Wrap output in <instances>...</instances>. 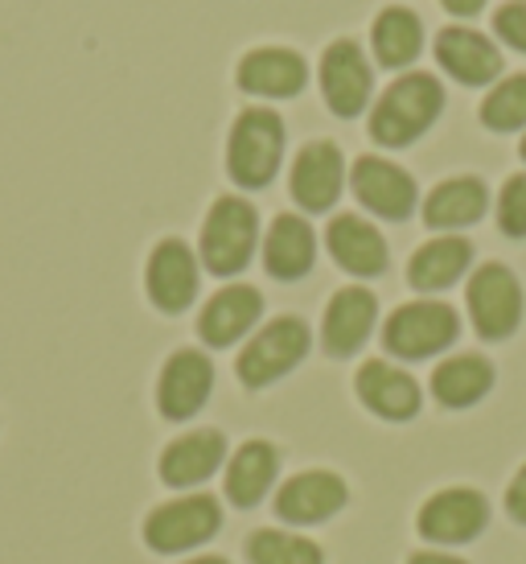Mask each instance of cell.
<instances>
[{
    "label": "cell",
    "instance_id": "6da1fadb",
    "mask_svg": "<svg viewBox=\"0 0 526 564\" xmlns=\"http://www.w3.org/2000/svg\"><path fill=\"white\" fill-rule=\"evenodd\" d=\"M440 108H445L440 83L432 75H424V70H412V75L391 83L387 91H383V99L374 104L371 137L379 144H387V149L412 144L440 116Z\"/></svg>",
    "mask_w": 526,
    "mask_h": 564
},
{
    "label": "cell",
    "instance_id": "7a4b0ae2",
    "mask_svg": "<svg viewBox=\"0 0 526 564\" xmlns=\"http://www.w3.org/2000/svg\"><path fill=\"white\" fill-rule=\"evenodd\" d=\"M222 528V507L210 495H182V499L156 502L153 511L140 523V540L144 549L156 556H177L215 540Z\"/></svg>",
    "mask_w": 526,
    "mask_h": 564
},
{
    "label": "cell",
    "instance_id": "3957f363",
    "mask_svg": "<svg viewBox=\"0 0 526 564\" xmlns=\"http://www.w3.org/2000/svg\"><path fill=\"white\" fill-rule=\"evenodd\" d=\"M255 236H260V219L255 206L248 198H218L210 206V215L201 223V264L210 268L215 276H234L243 272L255 251Z\"/></svg>",
    "mask_w": 526,
    "mask_h": 564
},
{
    "label": "cell",
    "instance_id": "277c9868",
    "mask_svg": "<svg viewBox=\"0 0 526 564\" xmlns=\"http://www.w3.org/2000/svg\"><path fill=\"white\" fill-rule=\"evenodd\" d=\"M280 153H284V124H280L276 111H239V120L231 128V141H227V170H231L234 182L248 189L267 186L280 165Z\"/></svg>",
    "mask_w": 526,
    "mask_h": 564
},
{
    "label": "cell",
    "instance_id": "5b68a950",
    "mask_svg": "<svg viewBox=\"0 0 526 564\" xmlns=\"http://www.w3.org/2000/svg\"><path fill=\"white\" fill-rule=\"evenodd\" d=\"M461 317L445 301H407L383 326V346L399 359H428L457 343Z\"/></svg>",
    "mask_w": 526,
    "mask_h": 564
},
{
    "label": "cell",
    "instance_id": "8992f818",
    "mask_svg": "<svg viewBox=\"0 0 526 564\" xmlns=\"http://www.w3.org/2000/svg\"><path fill=\"white\" fill-rule=\"evenodd\" d=\"M464 305H469L473 329H478L481 338H490V343L511 338L518 322H523V289H518L514 272L506 264H481L469 276Z\"/></svg>",
    "mask_w": 526,
    "mask_h": 564
},
{
    "label": "cell",
    "instance_id": "52a82bcc",
    "mask_svg": "<svg viewBox=\"0 0 526 564\" xmlns=\"http://www.w3.org/2000/svg\"><path fill=\"white\" fill-rule=\"evenodd\" d=\"M305 350H309V326L300 317H276L239 350L234 371L248 388H263L284 371H293L296 362L305 359Z\"/></svg>",
    "mask_w": 526,
    "mask_h": 564
},
{
    "label": "cell",
    "instance_id": "ba28073f",
    "mask_svg": "<svg viewBox=\"0 0 526 564\" xmlns=\"http://www.w3.org/2000/svg\"><path fill=\"white\" fill-rule=\"evenodd\" d=\"M215 388V367L201 350H173L161 376H156V412L165 421H189L198 416Z\"/></svg>",
    "mask_w": 526,
    "mask_h": 564
},
{
    "label": "cell",
    "instance_id": "9c48e42d",
    "mask_svg": "<svg viewBox=\"0 0 526 564\" xmlns=\"http://www.w3.org/2000/svg\"><path fill=\"white\" fill-rule=\"evenodd\" d=\"M419 535L428 544H469L485 532L490 523V502L481 499L478 490L469 486H452V490H440L432 499L419 507Z\"/></svg>",
    "mask_w": 526,
    "mask_h": 564
},
{
    "label": "cell",
    "instance_id": "30bf717a",
    "mask_svg": "<svg viewBox=\"0 0 526 564\" xmlns=\"http://www.w3.org/2000/svg\"><path fill=\"white\" fill-rule=\"evenodd\" d=\"M144 289L161 314H182L198 297V260L186 239H161L144 264Z\"/></svg>",
    "mask_w": 526,
    "mask_h": 564
},
{
    "label": "cell",
    "instance_id": "8fae6325",
    "mask_svg": "<svg viewBox=\"0 0 526 564\" xmlns=\"http://www.w3.org/2000/svg\"><path fill=\"white\" fill-rule=\"evenodd\" d=\"M227 462V441L218 429H194L169 441L161 457H156V478L173 490H189V486L206 482L215 470H222Z\"/></svg>",
    "mask_w": 526,
    "mask_h": 564
},
{
    "label": "cell",
    "instance_id": "7c38bea8",
    "mask_svg": "<svg viewBox=\"0 0 526 564\" xmlns=\"http://www.w3.org/2000/svg\"><path fill=\"white\" fill-rule=\"evenodd\" d=\"M341 507H346V482L329 470L293 474V478L276 490V516L284 519V523H296V528L321 523V519L338 516Z\"/></svg>",
    "mask_w": 526,
    "mask_h": 564
},
{
    "label": "cell",
    "instance_id": "4fadbf2b",
    "mask_svg": "<svg viewBox=\"0 0 526 564\" xmlns=\"http://www.w3.org/2000/svg\"><path fill=\"white\" fill-rule=\"evenodd\" d=\"M354 194L358 203L383 215V219H407L412 206H416V182L412 173L391 165L383 158H358L354 161Z\"/></svg>",
    "mask_w": 526,
    "mask_h": 564
},
{
    "label": "cell",
    "instance_id": "5bb4252c",
    "mask_svg": "<svg viewBox=\"0 0 526 564\" xmlns=\"http://www.w3.org/2000/svg\"><path fill=\"white\" fill-rule=\"evenodd\" d=\"M374 317H379L374 293L358 289V284L333 293V301H329V310H326V322H321V346H326V355H333V359L354 355L358 346L371 338Z\"/></svg>",
    "mask_w": 526,
    "mask_h": 564
},
{
    "label": "cell",
    "instance_id": "9a60e30c",
    "mask_svg": "<svg viewBox=\"0 0 526 564\" xmlns=\"http://www.w3.org/2000/svg\"><path fill=\"white\" fill-rule=\"evenodd\" d=\"M321 91L338 116H358L371 99V66L354 42H333L321 58Z\"/></svg>",
    "mask_w": 526,
    "mask_h": 564
},
{
    "label": "cell",
    "instance_id": "2e32d148",
    "mask_svg": "<svg viewBox=\"0 0 526 564\" xmlns=\"http://www.w3.org/2000/svg\"><path fill=\"white\" fill-rule=\"evenodd\" d=\"M358 400L371 408L383 421H412L419 412V383L407 371L391 367L383 359L362 362V371L354 379Z\"/></svg>",
    "mask_w": 526,
    "mask_h": 564
},
{
    "label": "cell",
    "instance_id": "e0dca14e",
    "mask_svg": "<svg viewBox=\"0 0 526 564\" xmlns=\"http://www.w3.org/2000/svg\"><path fill=\"white\" fill-rule=\"evenodd\" d=\"M341 173H346V165H341L338 144L313 141L296 153L288 189L305 210H329L341 194Z\"/></svg>",
    "mask_w": 526,
    "mask_h": 564
},
{
    "label": "cell",
    "instance_id": "ac0fdd59",
    "mask_svg": "<svg viewBox=\"0 0 526 564\" xmlns=\"http://www.w3.org/2000/svg\"><path fill=\"white\" fill-rule=\"evenodd\" d=\"M263 314V297L260 289L251 284H227L218 289L215 297L206 301V310L198 317V334L201 343L210 346H231L234 338H243Z\"/></svg>",
    "mask_w": 526,
    "mask_h": 564
},
{
    "label": "cell",
    "instance_id": "d6986e66",
    "mask_svg": "<svg viewBox=\"0 0 526 564\" xmlns=\"http://www.w3.org/2000/svg\"><path fill=\"white\" fill-rule=\"evenodd\" d=\"M436 58L452 79L473 83V87L490 83L502 70V54L494 50V42L481 37L478 30H464V25H452L436 37Z\"/></svg>",
    "mask_w": 526,
    "mask_h": 564
},
{
    "label": "cell",
    "instance_id": "ffe728a7",
    "mask_svg": "<svg viewBox=\"0 0 526 564\" xmlns=\"http://www.w3.org/2000/svg\"><path fill=\"white\" fill-rule=\"evenodd\" d=\"M326 239L333 260L346 272H354V276H379L387 268V239L379 236L366 219H358V215H338V219L329 223Z\"/></svg>",
    "mask_w": 526,
    "mask_h": 564
},
{
    "label": "cell",
    "instance_id": "44dd1931",
    "mask_svg": "<svg viewBox=\"0 0 526 564\" xmlns=\"http://www.w3.org/2000/svg\"><path fill=\"white\" fill-rule=\"evenodd\" d=\"M313 256H317V239H313L309 223L296 219V215H276L267 227V239H263L267 272L280 281H296L313 268Z\"/></svg>",
    "mask_w": 526,
    "mask_h": 564
},
{
    "label": "cell",
    "instance_id": "7402d4cb",
    "mask_svg": "<svg viewBox=\"0 0 526 564\" xmlns=\"http://www.w3.org/2000/svg\"><path fill=\"white\" fill-rule=\"evenodd\" d=\"M309 79V70H305V58L293 54V50H280V46H267V50H251L248 58L239 63V87L251 95H296Z\"/></svg>",
    "mask_w": 526,
    "mask_h": 564
},
{
    "label": "cell",
    "instance_id": "603a6c76",
    "mask_svg": "<svg viewBox=\"0 0 526 564\" xmlns=\"http://www.w3.org/2000/svg\"><path fill=\"white\" fill-rule=\"evenodd\" d=\"M276 470H280V457L276 449L267 445V441H248V445H239L231 454V466H227V499L234 507H255L263 502V495L272 490L276 482Z\"/></svg>",
    "mask_w": 526,
    "mask_h": 564
},
{
    "label": "cell",
    "instance_id": "cb8c5ba5",
    "mask_svg": "<svg viewBox=\"0 0 526 564\" xmlns=\"http://www.w3.org/2000/svg\"><path fill=\"white\" fill-rule=\"evenodd\" d=\"M469 260H473L469 239H457V236L428 239V243L412 256V264H407V281H412V289H419V293L449 289L464 268H469Z\"/></svg>",
    "mask_w": 526,
    "mask_h": 564
},
{
    "label": "cell",
    "instance_id": "d4e9b609",
    "mask_svg": "<svg viewBox=\"0 0 526 564\" xmlns=\"http://www.w3.org/2000/svg\"><path fill=\"white\" fill-rule=\"evenodd\" d=\"M485 206H490V194H485V186H481L478 177H449V182H440V186L428 194L424 223H428V227H440V231L469 227V223H478L481 215H485Z\"/></svg>",
    "mask_w": 526,
    "mask_h": 564
},
{
    "label": "cell",
    "instance_id": "484cf974",
    "mask_svg": "<svg viewBox=\"0 0 526 564\" xmlns=\"http://www.w3.org/2000/svg\"><path fill=\"white\" fill-rule=\"evenodd\" d=\"M490 388H494V367L481 355H452L432 371V395L449 408L478 404Z\"/></svg>",
    "mask_w": 526,
    "mask_h": 564
},
{
    "label": "cell",
    "instance_id": "4316f807",
    "mask_svg": "<svg viewBox=\"0 0 526 564\" xmlns=\"http://www.w3.org/2000/svg\"><path fill=\"white\" fill-rule=\"evenodd\" d=\"M424 30H419V17L412 9H383L374 21V54L383 66H407L419 54Z\"/></svg>",
    "mask_w": 526,
    "mask_h": 564
},
{
    "label": "cell",
    "instance_id": "83f0119b",
    "mask_svg": "<svg viewBox=\"0 0 526 564\" xmlns=\"http://www.w3.org/2000/svg\"><path fill=\"white\" fill-rule=\"evenodd\" d=\"M251 564H326V552L313 540L293 532H276V528H260L248 540Z\"/></svg>",
    "mask_w": 526,
    "mask_h": 564
},
{
    "label": "cell",
    "instance_id": "f1b7e54d",
    "mask_svg": "<svg viewBox=\"0 0 526 564\" xmlns=\"http://www.w3.org/2000/svg\"><path fill=\"white\" fill-rule=\"evenodd\" d=\"M481 120L485 128L497 132H514L526 124V75H511L506 83H497L494 91L485 95L481 104Z\"/></svg>",
    "mask_w": 526,
    "mask_h": 564
},
{
    "label": "cell",
    "instance_id": "f546056e",
    "mask_svg": "<svg viewBox=\"0 0 526 564\" xmlns=\"http://www.w3.org/2000/svg\"><path fill=\"white\" fill-rule=\"evenodd\" d=\"M497 227L514 239L526 236V173H514L497 194Z\"/></svg>",
    "mask_w": 526,
    "mask_h": 564
},
{
    "label": "cell",
    "instance_id": "4dcf8cb0",
    "mask_svg": "<svg viewBox=\"0 0 526 564\" xmlns=\"http://www.w3.org/2000/svg\"><path fill=\"white\" fill-rule=\"evenodd\" d=\"M494 30L502 33V42H511L514 50H526V0L502 4L494 17Z\"/></svg>",
    "mask_w": 526,
    "mask_h": 564
},
{
    "label": "cell",
    "instance_id": "1f68e13d",
    "mask_svg": "<svg viewBox=\"0 0 526 564\" xmlns=\"http://www.w3.org/2000/svg\"><path fill=\"white\" fill-rule=\"evenodd\" d=\"M506 511H511L514 523H523V528H526V466L514 474L511 490H506Z\"/></svg>",
    "mask_w": 526,
    "mask_h": 564
},
{
    "label": "cell",
    "instance_id": "d6a6232c",
    "mask_svg": "<svg viewBox=\"0 0 526 564\" xmlns=\"http://www.w3.org/2000/svg\"><path fill=\"white\" fill-rule=\"evenodd\" d=\"M407 564H464V561H457V556H449V552H416Z\"/></svg>",
    "mask_w": 526,
    "mask_h": 564
},
{
    "label": "cell",
    "instance_id": "836d02e7",
    "mask_svg": "<svg viewBox=\"0 0 526 564\" xmlns=\"http://www.w3.org/2000/svg\"><path fill=\"white\" fill-rule=\"evenodd\" d=\"M481 4H485V0H445V9H449V13H457V17H473Z\"/></svg>",
    "mask_w": 526,
    "mask_h": 564
},
{
    "label": "cell",
    "instance_id": "e575fe53",
    "mask_svg": "<svg viewBox=\"0 0 526 564\" xmlns=\"http://www.w3.org/2000/svg\"><path fill=\"white\" fill-rule=\"evenodd\" d=\"M182 564H227L222 556H194V561H182Z\"/></svg>",
    "mask_w": 526,
    "mask_h": 564
},
{
    "label": "cell",
    "instance_id": "d590c367",
    "mask_svg": "<svg viewBox=\"0 0 526 564\" xmlns=\"http://www.w3.org/2000/svg\"><path fill=\"white\" fill-rule=\"evenodd\" d=\"M523 158H526V137H523Z\"/></svg>",
    "mask_w": 526,
    "mask_h": 564
}]
</instances>
